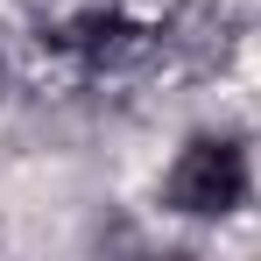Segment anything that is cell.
<instances>
[{
  "label": "cell",
  "mask_w": 261,
  "mask_h": 261,
  "mask_svg": "<svg viewBox=\"0 0 261 261\" xmlns=\"http://www.w3.org/2000/svg\"><path fill=\"white\" fill-rule=\"evenodd\" d=\"M0 92H7V57H0Z\"/></svg>",
  "instance_id": "obj_2"
},
{
  "label": "cell",
  "mask_w": 261,
  "mask_h": 261,
  "mask_svg": "<svg viewBox=\"0 0 261 261\" xmlns=\"http://www.w3.org/2000/svg\"><path fill=\"white\" fill-rule=\"evenodd\" d=\"M247 191H254V176H247V148L233 141V134H191L184 148H176L170 176H163V205L176 219H233L247 205Z\"/></svg>",
  "instance_id": "obj_1"
}]
</instances>
